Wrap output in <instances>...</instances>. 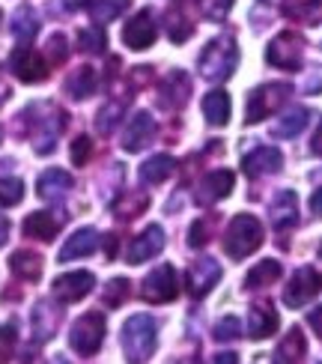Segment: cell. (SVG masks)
I'll use <instances>...</instances> for the list:
<instances>
[{
    "label": "cell",
    "instance_id": "cell-34",
    "mask_svg": "<svg viewBox=\"0 0 322 364\" xmlns=\"http://www.w3.org/2000/svg\"><path fill=\"white\" fill-rule=\"evenodd\" d=\"M119 117H122V105H119V102L104 105V108L99 111V117H96V129H99V134H111V132L117 129V123H119Z\"/></svg>",
    "mask_w": 322,
    "mask_h": 364
},
{
    "label": "cell",
    "instance_id": "cell-4",
    "mask_svg": "<svg viewBox=\"0 0 322 364\" xmlns=\"http://www.w3.org/2000/svg\"><path fill=\"white\" fill-rule=\"evenodd\" d=\"M102 341H104V316L99 311H90V314L78 316V320L72 323L69 343H72V350L78 355H84V358L96 355Z\"/></svg>",
    "mask_w": 322,
    "mask_h": 364
},
{
    "label": "cell",
    "instance_id": "cell-30",
    "mask_svg": "<svg viewBox=\"0 0 322 364\" xmlns=\"http://www.w3.org/2000/svg\"><path fill=\"white\" fill-rule=\"evenodd\" d=\"M281 278V263L278 260H263V263H257L251 272H248V278H245V284L251 287V290H257V287H269Z\"/></svg>",
    "mask_w": 322,
    "mask_h": 364
},
{
    "label": "cell",
    "instance_id": "cell-44",
    "mask_svg": "<svg viewBox=\"0 0 322 364\" xmlns=\"http://www.w3.org/2000/svg\"><path fill=\"white\" fill-rule=\"evenodd\" d=\"M308 323H311V328L316 331V338L322 341V308H316V311H311V316H308Z\"/></svg>",
    "mask_w": 322,
    "mask_h": 364
},
{
    "label": "cell",
    "instance_id": "cell-1",
    "mask_svg": "<svg viewBox=\"0 0 322 364\" xmlns=\"http://www.w3.org/2000/svg\"><path fill=\"white\" fill-rule=\"evenodd\" d=\"M156 320L146 314H134L122 326V350L132 364H144L156 353Z\"/></svg>",
    "mask_w": 322,
    "mask_h": 364
},
{
    "label": "cell",
    "instance_id": "cell-9",
    "mask_svg": "<svg viewBox=\"0 0 322 364\" xmlns=\"http://www.w3.org/2000/svg\"><path fill=\"white\" fill-rule=\"evenodd\" d=\"M12 75L24 84H39L48 78V63L42 60V54H36L33 48H15L9 57Z\"/></svg>",
    "mask_w": 322,
    "mask_h": 364
},
{
    "label": "cell",
    "instance_id": "cell-20",
    "mask_svg": "<svg viewBox=\"0 0 322 364\" xmlns=\"http://www.w3.org/2000/svg\"><path fill=\"white\" fill-rule=\"evenodd\" d=\"M69 188H72V173L60 171V168L45 171L36 179V194L42 197V200H60V197H63Z\"/></svg>",
    "mask_w": 322,
    "mask_h": 364
},
{
    "label": "cell",
    "instance_id": "cell-33",
    "mask_svg": "<svg viewBox=\"0 0 322 364\" xmlns=\"http://www.w3.org/2000/svg\"><path fill=\"white\" fill-rule=\"evenodd\" d=\"M21 197H24L21 179H15V176L0 179V206H15V203H21Z\"/></svg>",
    "mask_w": 322,
    "mask_h": 364
},
{
    "label": "cell",
    "instance_id": "cell-38",
    "mask_svg": "<svg viewBox=\"0 0 322 364\" xmlns=\"http://www.w3.org/2000/svg\"><path fill=\"white\" fill-rule=\"evenodd\" d=\"M15 343H18V335H15L12 326H0V364H6L15 353Z\"/></svg>",
    "mask_w": 322,
    "mask_h": 364
},
{
    "label": "cell",
    "instance_id": "cell-6",
    "mask_svg": "<svg viewBox=\"0 0 322 364\" xmlns=\"http://www.w3.org/2000/svg\"><path fill=\"white\" fill-rule=\"evenodd\" d=\"M179 293V281H176V269L171 263H161L159 269H152L144 278L141 296L149 305H164V301H173Z\"/></svg>",
    "mask_w": 322,
    "mask_h": 364
},
{
    "label": "cell",
    "instance_id": "cell-29",
    "mask_svg": "<svg viewBox=\"0 0 322 364\" xmlns=\"http://www.w3.org/2000/svg\"><path fill=\"white\" fill-rule=\"evenodd\" d=\"M308 117H311V111L308 108H293L289 114H284L281 119H278V126H274V134L278 138H296V134L308 126Z\"/></svg>",
    "mask_w": 322,
    "mask_h": 364
},
{
    "label": "cell",
    "instance_id": "cell-53",
    "mask_svg": "<svg viewBox=\"0 0 322 364\" xmlns=\"http://www.w3.org/2000/svg\"><path fill=\"white\" fill-rule=\"evenodd\" d=\"M263 4H269V0H263Z\"/></svg>",
    "mask_w": 322,
    "mask_h": 364
},
{
    "label": "cell",
    "instance_id": "cell-23",
    "mask_svg": "<svg viewBox=\"0 0 322 364\" xmlns=\"http://www.w3.org/2000/svg\"><path fill=\"white\" fill-rule=\"evenodd\" d=\"M203 117H206V123L215 126V129L227 126V119H230V96L224 93V90H212V93H206Z\"/></svg>",
    "mask_w": 322,
    "mask_h": 364
},
{
    "label": "cell",
    "instance_id": "cell-22",
    "mask_svg": "<svg viewBox=\"0 0 322 364\" xmlns=\"http://www.w3.org/2000/svg\"><path fill=\"white\" fill-rule=\"evenodd\" d=\"M60 230V221L51 215V212H33V215L24 218V236L39 239V242H51Z\"/></svg>",
    "mask_w": 322,
    "mask_h": 364
},
{
    "label": "cell",
    "instance_id": "cell-3",
    "mask_svg": "<svg viewBox=\"0 0 322 364\" xmlns=\"http://www.w3.org/2000/svg\"><path fill=\"white\" fill-rule=\"evenodd\" d=\"M239 63V48H236V39L233 36H218V39H212L203 54H200V72H203V78L209 81H224L233 75Z\"/></svg>",
    "mask_w": 322,
    "mask_h": 364
},
{
    "label": "cell",
    "instance_id": "cell-49",
    "mask_svg": "<svg viewBox=\"0 0 322 364\" xmlns=\"http://www.w3.org/2000/svg\"><path fill=\"white\" fill-rule=\"evenodd\" d=\"M84 6H93V0H66V9H84Z\"/></svg>",
    "mask_w": 322,
    "mask_h": 364
},
{
    "label": "cell",
    "instance_id": "cell-39",
    "mask_svg": "<svg viewBox=\"0 0 322 364\" xmlns=\"http://www.w3.org/2000/svg\"><path fill=\"white\" fill-rule=\"evenodd\" d=\"M93 156V141L87 138V134H78V138L72 141V164H87V159Z\"/></svg>",
    "mask_w": 322,
    "mask_h": 364
},
{
    "label": "cell",
    "instance_id": "cell-2",
    "mask_svg": "<svg viewBox=\"0 0 322 364\" xmlns=\"http://www.w3.org/2000/svg\"><path fill=\"white\" fill-rule=\"evenodd\" d=\"M259 245H263V224H259L254 215H236L227 227L224 236V251L233 257V260H245L248 254H254Z\"/></svg>",
    "mask_w": 322,
    "mask_h": 364
},
{
    "label": "cell",
    "instance_id": "cell-8",
    "mask_svg": "<svg viewBox=\"0 0 322 364\" xmlns=\"http://www.w3.org/2000/svg\"><path fill=\"white\" fill-rule=\"evenodd\" d=\"M322 290V275L316 269L311 266H304L299 269L293 278H289V284L284 287V305L289 308H301V305H308L311 299H316Z\"/></svg>",
    "mask_w": 322,
    "mask_h": 364
},
{
    "label": "cell",
    "instance_id": "cell-19",
    "mask_svg": "<svg viewBox=\"0 0 322 364\" xmlns=\"http://www.w3.org/2000/svg\"><path fill=\"white\" fill-rule=\"evenodd\" d=\"M304 353H308V341H304L301 328H289L286 335L281 338L278 350H274L272 364H301L304 361Z\"/></svg>",
    "mask_w": 322,
    "mask_h": 364
},
{
    "label": "cell",
    "instance_id": "cell-48",
    "mask_svg": "<svg viewBox=\"0 0 322 364\" xmlns=\"http://www.w3.org/2000/svg\"><path fill=\"white\" fill-rule=\"evenodd\" d=\"M6 236H9V221H6L4 215H0V248L6 245Z\"/></svg>",
    "mask_w": 322,
    "mask_h": 364
},
{
    "label": "cell",
    "instance_id": "cell-43",
    "mask_svg": "<svg viewBox=\"0 0 322 364\" xmlns=\"http://www.w3.org/2000/svg\"><path fill=\"white\" fill-rule=\"evenodd\" d=\"M48 51H51V57H54V63H63V60H66V39L60 36V33H54V36L48 39Z\"/></svg>",
    "mask_w": 322,
    "mask_h": 364
},
{
    "label": "cell",
    "instance_id": "cell-50",
    "mask_svg": "<svg viewBox=\"0 0 322 364\" xmlns=\"http://www.w3.org/2000/svg\"><path fill=\"white\" fill-rule=\"evenodd\" d=\"M107 257H117V236H107Z\"/></svg>",
    "mask_w": 322,
    "mask_h": 364
},
{
    "label": "cell",
    "instance_id": "cell-17",
    "mask_svg": "<svg viewBox=\"0 0 322 364\" xmlns=\"http://www.w3.org/2000/svg\"><path fill=\"white\" fill-rule=\"evenodd\" d=\"M99 248V233L93 230V227H81V230H75L66 245L60 248V263H69V260H78V257H90Z\"/></svg>",
    "mask_w": 322,
    "mask_h": 364
},
{
    "label": "cell",
    "instance_id": "cell-11",
    "mask_svg": "<svg viewBox=\"0 0 322 364\" xmlns=\"http://www.w3.org/2000/svg\"><path fill=\"white\" fill-rule=\"evenodd\" d=\"M218 281H221V266L215 260H209V257L206 260H194L188 266V272H186V287H188V293L194 299L206 296Z\"/></svg>",
    "mask_w": 322,
    "mask_h": 364
},
{
    "label": "cell",
    "instance_id": "cell-14",
    "mask_svg": "<svg viewBox=\"0 0 322 364\" xmlns=\"http://www.w3.org/2000/svg\"><path fill=\"white\" fill-rule=\"evenodd\" d=\"M281 164H284V156H281V149L278 146H257L254 153H248L242 159V168L248 176L259 179V176H269L274 171H281Z\"/></svg>",
    "mask_w": 322,
    "mask_h": 364
},
{
    "label": "cell",
    "instance_id": "cell-51",
    "mask_svg": "<svg viewBox=\"0 0 322 364\" xmlns=\"http://www.w3.org/2000/svg\"><path fill=\"white\" fill-rule=\"evenodd\" d=\"M54 364H66V361L63 358H54Z\"/></svg>",
    "mask_w": 322,
    "mask_h": 364
},
{
    "label": "cell",
    "instance_id": "cell-25",
    "mask_svg": "<svg viewBox=\"0 0 322 364\" xmlns=\"http://www.w3.org/2000/svg\"><path fill=\"white\" fill-rule=\"evenodd\" d=\"M96 69H90V66H81V69H75L69 78H66V93L72 99H87V96H93V90H96Z\"/></svg>",
    "mask_w": 322,
    "mask_h": 364
},
{
    "label": "cell",
    "instance_id": "cell-10",
    "mask_svg": "<svg viewBox=\"0 0 322 364\" xmlns=\"http://www.w3.org/2000/svg\"><path fill=\"white\" fill-rule=\"evenodd\" d=\"M93 287H96L93 272H66V275H60L54 281V296L60 301H66V305H72V301L87 299L93 293Z\"/></svg>",
    "mask_w": 322,
    "mask_h": 364
},
{
    "label": "cell",
    "instance_id": "cell-28",
    "mask_svg": "<svg viewBox=\"0 0 322 364\" xmlns=\"http://www.w3.org/2000/svg\"><path fill=\"white\" fill-rule=\"evenodd\" d=\"M12 33H15V39H21V42L33 39L39 33V18H36V12L30 6H21L18 12L12 15Z\"/></svg>",
    "mask_w": 322,
    "mask_h": 364
},
{
    "label": "cell",
    "instance_id": "cell-12",
    "mask_svg": "<svg viewBox=\"0 0 322 364\" xmlns=\"http://www.w3.org/2000/svg\"><path fill=\"white\" fill-rule=\"evenodd\" d=\"M156 21H152V12H137L134 18L122 27V42L129 45V48H134V51H144V48H149L152 42H156Z\"/></svg>",
    "mask_w": 322,
    "mask_h": 364
},
{
    "label": "cell",
    "instance_id": "cell-26",
    "mask_svg": "<svg viewBox=\"0 0 322 364\" xmlns=\"http://www.w3.org/2000/svg\"><path fill=\"white\" fill-rule=\"evenodd\" d=\"M296 215H299V203H296V194L293 191H281L274 197L272 203V218H274V227L284 230V227L296 224Z\"/></svg>",
    "mask_w": 322,
    "mask_h": 364
},
{
    "label": "cell",
    "instance_id": "cell-13",
    "mask_svg": "<svg viewBox=\"0 0 322 364\" xmlns=\"http://www.w3.org/2000/svg\"><path fill=\"white\" fill-rule=\"evenodd\" d=\"M188 93H191V78L188 75L186 72H171L159 87V105L164 111H176V108H182V105L188 102Z\"/></svg>",
    "mask_w": 322,
    "mask_h": 364
},
{
    "label": "cell",
    "instance_id": "cell-18",
    "mask_svg": "<svg viewBox=\"0 0 322 364\" xmlns=\"http://www.w3.org/2000/svg\"><path fill=\"white\" fill-rule=\"evenodd\" d=\"M233 186H236L233 171H212V173L200 182L197 200H200V203H218V200H224V197H230Z\"/></svg>",
    "mask_w": 322,
    "mask_h": 364
},
{
    "label": "cell",
    "instance_id": "cell-24",
    "mask_svg": "<svg viewBox=\"0 0 322 364\" xmlns=\"http://www.w3.org/2000/svg\"><path fill=\"white\" fill-rule=\"evenodd\" d=\"M176 171V159L173 156H152L141 164V179L149 182V186H161L164 179H171V173Z\"/></svg>",
    "mask_w": 322,
    "mask_h": 364
},
{
    "label": "cell",
    "instance_id": "cell-41",
    "mask_svg": "<svg viewBox=\"0 0 322 364\" xmlns=\"http://www.w3.org/2000/svg\"><path fill=\"white\" fill-rule=\"evenodd\" d=\"M122 6H126L122 0H114V4H111V0H104V4H93V18H96V21L117 18V15L122 12Z\"/></svg>",
    "mask_w": 322,
    "mask_h": 364
},
{
    "label": "cell",
    "instance_id": "cell-35",
    "mask_svg": "<svg viewBox=\"0 0 322 364\" xmlns=\"http://www.w3.org/2000/svg\"><path fill=\"white\" fill-rule=\"evenodd\" d=\"M129 287H132V284H129L126 278H114L111 284L104 287V296H102V299H104V305H111V308H119L122 301L129 299V293H132Z\"/></svg>",
    "mask_w": 322,
    "mask_h": 364
},
{
    "label": "cell",
    "instance_id": "cell-46",
    "mask_svg": "<svg viewBox=\"0 0 322 364\" xmlns=\"http://www.w3.org/2000/svg\"><path fill=\"white\" fill-rule=\"evenodd\" d=\"M311 149H313V156L322 159V123H319V129H316V134H313V141H311Z\"/></svg>",
    "mask_w": 322,
    "mask_h": 364
},
{
    "label": "cell",
    "instance_id": "cell-7",
    "mask_svg": "<svg viewBox=\"0 0 322 364\" xmlns=\"http://www.w3.org/2000/svg\"><path fill=\"white\" fill-rule=\"evenodd\" d=\"M301 54H304V39L293 30H286V33L274 36L266 48V60L272 66L278 69H286V72H296L301 66Z\"/></svg>",
    "mask_w": 322,
    "mask_h": 364
},
{
    "label": "cell",
    "instance_id": "cell-21",
    "mask_svg": "<svg viewBox=\"0 0 322 364\" xmlns=\"http://www.w3.org/2000/svg\"><path fill=\"white\" fill-rule=\"evenodd\" d=\"M251 338L257 341H266L269 335H274L278 331V311H274L269 301H257V305L251 308Z\"/></svg>",
    "mask_w": 322,
    "mask_h": 364
},
{
    "label": "cell",
    "instance_id": "cell-16",
    "mask_svg": "<svg viewBox=\"0 0 322 364\" xmlns=\"http://www.w3.org/2000/svg\"><path fill=\"white\" fill-rule=\"evenodd\" d=\"M161 248H164V230H161L159 224H149L146 230L132 242V248H129V263H132V266H134V263H146V260H152V257H159Z\"/></svg>",
    "mask_w": 322,
    "mask_h": 364
},
{
    "label": "cell",
    "instance_id": "cell-37",
    "mask_svg": "<svg viewBox=\"0 0 322 364\" xmlns=\"http://www.w3.org/2000/svg\"><path fill=\"white\" fill-rule=\"evenodd\" d=\"M167 33H171V42H186V39H191V33H194V24L191 21H186V18H179V15L173 12L171 15V24H167Z\"/></svg>",
    "mask_w": 322,
    "mask_h": 364
},
{
    "label": "cell",
    "instance_id": "cell-5",
    "mask_svg": "<svg viewBox=\"0 0 322 364\" xmlns=\"http://www.w3.org/2000/svg\"><path fill=\"white\" fill-rule=\"evenodd\" d=\"M289 93H293V87L289 84H263V87H257L251 93V99H248V123H263L266 117H272L286 102Z\"/></svg>",
    "mask_w": 322,
    "mask_h": 364
},
{
    "label": "cell",
    "instance_id": "cell-45",
    "mask_svg": "<svg viewBox=\"0 0 322 364\" xmlns=\"http://www.w3.org/2000/svg\"><path fill=\"white\" fill-rule=\"evenodd\" d=\"M212 364H239V355L236 353H218L212 358Z\"/></svg>",
    "mask_w": 322,
    "mask_h": 364
},
{
    "label": "cell",
    "instance_id": "cell-47",
    "mask_svg": "<svg viewBox=\"0 0 322 364\" xmlns=\"http://www.w3.org/2000/svg\"><path fill=\"white\" fill-rule=\"evenodd\" d=\"M311 209H313V215H322V188L313 191V197H311Z\"/></svg>",
    "mask_w": 322,
    "mask_h": 364
},
{
    "label": "cell",
    "instance_id": "cell-36",
    "mask_svg": "<svg viewBox=\"0 0 322 364\" xmlns=\"http://www.w3.org/2000/svg\"><path fill=\"white\" fill-rule=\"evenodd\" d=\"M212 335H215V341H221V343L236 341V338L242 335V323H239V316H224V320L212 328Z\"/></svg>",
    "mask_w": 322,
    "mask_h": 364
},
{
    "label": "cell",
    "instance_id": "cell-32",
    "mask_svg": "<svg viewBox=\"0 0 322 364\" xmlns=\"http://www.w3.org/2000/svg\"><path fill=\"white\" fill-rule=\"evenodd\" d=\"M48 311L51 305L48 301H39L36 311H33V326H36V341H48L54 335V326H57V316H51L48 320Z\"/></svg>",
    "mask_w": 322,
    "mask_h": 364
},
{
    "label": "cell",
    "instance_id": "cell-27",
    "mask_svg": "<svg viewBox=\"0 0 322 364\" xmlns=\"http://www.w3.org/2000/svg\"><path fill=\"white\" fill-rule=\"evenodd\" d=\"M12 272L24 281H36L42 275V257L36 251H15L12 260H9Z\"/></svg>",
    "mask_w": 322,
    "mask_h": 364
},
{
    "label": "cell",
    "instance_id": "cell-40",
    "mask_svg": "<svg viewBox=\"0 0 322 364\" xmlns=\"http://www.w3.org/2000/svg\"><path fill=\"white\" fill-rule=\"evenodd\" d=\"M200 6H203V12H206V18L224 21L227 12L233 9V0H200Z\"/></svg>",
    "mask_w": 322,
    "mask_h": 364
},
{
    "label": "cell",
    "instance_id": "cell-52",
    "mask_svg": "<svg viewBox=\"0 0 322 364\" xmlns=\"http://www.w3.org/2000/svg\"><path fill=\"white\" fill-rule=\"evenodd\" d=\"M319 254H322V245H319Z\"/></svg>",
    "mask_w": 322,
    "mask_h": 364
},
{
    "label": "cell",
    "instance_id": "cell-31",
    "mask_svg": "<svg viewBox=\"0 0 322 364\" xmlns=\"http://www.w3.org/2000/svg\"><path fill=\"white\" fill-rule=\"evenodd\" d=\"M78 45H81V51H87V54H102L107 48V36H104L102 27H84L78 33Z\"/></svg>",
    "mask_w": 322,
    "mask_h": 364
},
{
    "label": "cell",
    "instance_id": "cell-42",
    "mask_svg": "<svg viewBox=\"0 0 322 364\" xmlns=\"http://www.w3.org/2000/svg\"><path fill=\"white\" fill-rule=\"evenodd\" d=\"M206 236H209L206 221H194V224H191V230H188V245H191V248H203L206 242H209Z\"/></svg>",
    "mask_w": 322,
    "mask_h": 364
},
{
    "label": "cell",
    "instance_id": "cell-15",
    "mask_svg": "<svg viewBox=\"0 0 322 364\" xmlns=\"http://www.w3.org/2000/svg\"><path fill=\"white\" fill-rule=\"evenodd\" d=\"M152 134H156V119L146 111H137L129 119L126 134H122V149H126V153H137V149H144L152 141Z\"/></svg>",
    "mask_w": 322,
    "mask_h": 364
}]
</instances>
